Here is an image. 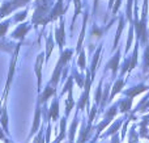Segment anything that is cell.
<instances>
[{
  "label": "cell",
  "instance_id": "1",
  "mask_svg": "<svg viewBox=\"0 0 149 143\" xmlns=\"http://www.w3.org/2000/svg\"><path fill=\"white\" fill-rule=\"evenodd\" d=\"M55 34H56V42L59 45V49L60 53L63 51V45L65 42V34H64V20L60 18V26L55 30Z\"/></svg>",
  "mask_w": 149,
  "mask_h": 143
},
{
  "label": "cell",
  "instance_id": "2",
  "mask_svg": "<svg viewBox=\"0 0 149 143\" xmlns=\"http://www.w3.org/2000/svg\"><path fill=\"white\" fill-rule=\"evenodd\" d=\"M42 64H43V54H39L36 62V74L37 79H38V92L41 91V84H42Z\"/></svg>",
  "mask_w": 149,
  "mask_h": 143
},
{
  "label": "cell",
  "instance_id": "3",
  "mask_svg": "<svg viewBox=\"0 0 149 143\" xmlns=\"http://www.w3.org/2000/svg\"><path fill=\"white\" fill-rule=\"evenodd\" d=\"M28 30H29V25H28V24L20 25V26H18V28L12 33V37H13V38H20V39H22L24 37H25V34L28 33Z\"/></svg>",
  "mask_w": 149,
  "mask_h": 143
},
{
  "label": "cell",
  "instance_id": "4",
  "mask_svg": "<svg viewBox=\"0 0 149 143\" xmlns=\"http://www.w3.org/2000/svg\"><path fill=\"white\" fill-rule=\"evenodd\" d=\"M63 13H64V11H63V1L62 0H58L56 5H55V8L52 9L51 15H50V20H55V18H58L59 16H62Z\"/></svg>",
  "mask_w": 149,
  "mask_h": 143
},
{
  "label": "cell",
  "instance_id": "5",
  "mask_svg": "<svg viewBox=\"0 0 149 143\" xmlns=\"http://www.w3.org/2000/svg\"><path fill=\"white\" fill-rule=\"evenodd\" d=\"M119 57H120V53L116 51V54L111 58V60L107 63V68H111L113 71V75H115L116 71H118V64H119Z\"/></svg>",
  "mask_w": 149,
  "mask_h": 143
},
{
  "label": "cell",
  "instance_id": "6",
  "mask_svg": "<svg viewBox=\"0 0 149 143\" xmlns=\"http://www.w3.org/2000/svg\"><path fill=\"white\" fill-rule=\"evenodd\" d=\"M55 91H56V88H55V87H52L51 84L49 83V86L45 88L43 95L41 96V100H39V102H46L47 100H49L50 96H54V95H55Z\"/></svg>",
  "mask_w": 149,
  "mask_h": 143
},
{
  "label": "cell",
  "instance_id": "7",
  "mask_svg": "<svg viewBox=\"0 0 149 143\" xmlns=\"http://www.w3.org/2000/svg\"><path fill=\"white\" fill-rule=\"evenodd\" d=\"M50 117H51L52 121H56L58 117H59V101H58V99H55L51 104V108H50Z\"/></svg>",
  "mask_w": 149,
  "mask_h": 143
},
{
  "label": "cell",
  "instance_id": "8",
  "mask_svg": "<svg viewBox=\"0 0 149 143\" xmlns=\"http://www.w3.org/2000/svg\"><path fill=\"white\" fill-rule=\"evenodd\" d=\"M145 89H147V87L141 84V86H139V87H135V88L127 89V91H126V96H128V97H131V99H134L136 95H139V93H141V92H144Z\"/></svg>",
  "mask_w": 149,
  "mask_h": 143
},
{
  "label": "cell",
  "instance_id": "9",
  "mask_svg": "<svg viewBox=\"0 0 149 143\" xmlns=\"http://www.w3.org/2000/svg\"><path fill=\"white\" fill-rule=\"evenodd\" d=\"M123 84H124L123 79H119L118 81H115V84H114V87H113V91H111V95H110V97H109V100H113L114 97H115V95L119 93V92L122 91V88H123Z\"/></svg>",
  "mask_w": 149,
  "mask_h": 143
},
{
  "label": "cell",
  "instance_id": "10",
  "mask_svg": "<svg viewBox=\"0 0 149 143\" xmlns=\"http://www.w3.org/2000/svg\"><path fill=\"white\" fill-rule=\"evenodd\" d=\"M39 121H41V110H39V107H37L36 117H34V123H33V128H31L30 135H29V137H31L37 131V129H38V126H39Z\"/></svg>",
  "mask_w": 149,
  "mask_h": 143
},
{
  "label": "cell",
  "instance_id": "11",
  "mask_svg": "<svg viewBox=\"0 0 149 143\" xmlns=\"http://www.w3.org/2000/svg\"><path fill=\"white\" fill-rule=\"evenodd\" d=\"M120 125H122V120H118V121H116V122H114V125L111 126L110 129H109V131H107V133H105L102 137H103V138H105V137H109V135H111V134H115L116 131L119 130V128H120Z\"/></svg>",
  "mask_w": 149,
  "mask_h": 143
},
{
  "label": "cell",
  "instance_id": "12",
  "mask_svg": "<svg viewBox=\"0 0 149 143\" xmlns=\"http://www.w3.org/2000/svg\"><path fill=\"white\" fill-rule=\"evenodd\" d=\"M86 20H88V16L85 15L84 16V26L81 29V33H80V38H79V42H77V53L81 50V45H82V39H84V34H85V28H86Z\"/></svg>",
  "mask_w": 149,
  "mask_h": 143
},
{
  "label": "cell",
  "instance_id": "13",
  "mask_svg": "<svg viewBox=\"0 0 149 143\" xmlns=\"http://www.w3.org/2000/svg\"><path fill=\"white\" fill-rule=\"evenodd\" d=\"M101 49H102V47H101V46L98 47V49H97V53H95L94 58H93V63H92V71H90V75H92V76H94V71H95V68H97V63H98V60H100Z\"/></svg>",
  "mask_w": 149,
  "mask_h": 143
},
{
  "label": "cell",
  "instance_id": "14",
  "mask_svg": "<svg viewBox=\"0 0 149 143\" xmlns=\"http://www.w3.org/2000/svg\"><path fill=\"white\" fill-rule=\"evenodd\" d=\"M131 105H132V99L130 97V99H126V100H123V101H120L119 109H120V112H128V110L131 109Z\"/></svg>",
  "mask_w": 149,
  "mask_h": 143
},
{
  "label": "cell",
  "instance_id": "15",
  "mask_svg": "<svg viewBox=\"0 0 149 143\" xmlns=\"http://www.w3.org/2000/svg\"><path fill=\"white\" fill-rule=\"evenodd\" d=\"M123 17L120 18V21H119V26H118V32H116V36H115V39H114V49H116V45H118L119 42V38H120V34H122V30H123Z\"/></svg>",
  "mask_w": 149,
  "mask_h": 143
},
{
  "label": "cell",
  "instance_id": "16",
  "mask_svg": "<svg viewBox=\"0 0 149 143\" xmlns=\"http://www.w3.org/2000/svg\"><path fill=\"white\" fill-rule=\"evenodd\" d=\"M73 1H74V7H76V11H74L73 20H72V29H73V25H74V21H76L77 16H79L80 11H81V1H80V0H73Z\"/></svg>",
  "mask_w": 149,
  "mask_h": 143
},
{
  "label": "cell",
  "instance_id": "17",
  "mask_svg": "<svg viewBox=\"0 0 149 143\" xmlns=\"http://www.w3.org/2000/svg\"><path fill=\"white\" fill-rule=\"evenodd\" d=\"M46 46H47V50H46V60H49L50 55H51V51H52V47H54V42H52L51 37H49V38H47Z\"/></svg>",
  "mask_w": 149,
  "mask_h": 143
},
{
  "label": "cell",
  "instance_id": "18",
  "mask_svg": "<svg viewBox=\"0 0 149 143\" xmlns=\"http://www.w3.org/2000/svg\"><path fill=\"white\" fill-rule=\"evenodd\" d=\"M76 128H77V121L74 120L71 125V130H70V143H73L74 141V133H76Z\"/></svg>",
  "mask_w": 149,
  "mask_h": 143
},
{
  "label": "cell",
  "instance_id": "19",
  "mask_svg": "<svg viewBox=\"0 0 149 143\" xmlns=\"http://www.w3.org/2000/svg\"><path fill=\"white\" fill-rule=\"evenodd\" d=\"M86 58H85V51H81L80 53V57H79V66L81 70H85V67H86Z\"/></svg>",
  "mask_w": 149,
  "mask_h": 143
},
{
  "label": "cell",
  "instance_id": "20",
  "mask_svg": "<svg viewBox=\"0 0 149 143\" xmlns=\"http://www.w3.org/2000/svg\"><path fill=\"white\" fill-rule=\"evenodd\" d=\"M8 26H9V21H5V22L0 24V37H4L5 36Z\"/></svg>",
  "mask_w": 149,
  "mask_h": 143
},
{
  "label": "cell",
  "instance_id": "21",
  "mask_svg": "<svg viewBox=\"0 0 149 143\" xmlns=\"http://www.w3.org/2000/svg\"><path fill=\"white\" fill-rule=\"evenodd\" d=\"M144 68H145V71L149 68V47L145 49V54H144Z\"/></svg>",
  "mask_w": 149,
  "mask_h": 143
},
{
  "label": "cell",
  "instance_id": "22",
  "mask_svg": "<svg viewBox=\"0 0 149 143\" xmlns=\"http://www.w3.org/2000/svg\"><path fill=\"white\" fill-rule=\"evenodd\" d=\"M132 37H134V28L130 29V37H128V41H127V45H126V51H128L130 47H131V43H132Z\"/></svg>",
  "mask_w": 149,
  "mask_h": 143
},
{
  "label": "cell",
  "instance_id": "23",
  "mask_svg": "<svg viewBox=\"0 0 149 143\" xmlns=\"http://www.w3.org/2000/svg\"><path fill=\"white\" fill-rule=\"evenodd\" d=\"M26 15H28V11L25 9L22 13H20V15L16 16V21H22V20H25V18H26Z\"/></svg>",
  "mask_w": 149,
  "mask_h": 143
},
{
  "label": "cell",
  "instance_id": "24",
  "mask_svg": "<svg viewBox=\"0 0 149 143\" xmlns=\"http://www.w3.org/2000/svg\"><path fill=\"white\" fill-rule=\"evenodd\" d=\"M120 3H122V0H116V1L114 3V5H113V13H116V11H118L119 7H120Z\"/></svg>",
  "mask_w": 149,
  "mask_h": 143
},
{
  "label": "cell",
  "instance_id": "25",
  "mask_svg": "<svg viewBox=\"0 0 149 143\" xmlns=\"http://www.w3.org/2000/svg\"><path fill=\"white\" fill-rule=\"evenodd\" d=\"M111 143H119V139H118V135H116V134L113 135V142Z\"/></svg>",
  "mask_w": 149,
  "mask_h": 143
},
{
  "label": "cell",
  "instance_id": "26",
  "mask_svg": "<svg viewBox=\"0 0 149 143\" xmlns=\"http://www.w3.org/2000/svg\"><path fill=\"white\" fill-rule=\"evenodd\" d=\"M0 139H3V141H5V142H7V139H5V138H4V134H3L1 129H0Z\"/></svg>",
  "mask_w": 149,
  "mask_h": 143
},
{
  "label": "cell",
  "instance_id": "27",
  "mask_svg": "<svg viewBox=\"0 0 149 143\" xmlns=\"http://www.w3.org/2000/svg\"><path fill=\"white\" fill-rule=\"evenodd\" d=\"M0 49H4V50H9L8 47H5V45L3 43V42H0Z\"/></svg>",
  "mask_w": 149,
  "mask_h": 143
},
{
  "label": "cell",
  "instance_id": "28",
  "mask_svg": "<svg viewBox=\"0 0 149 143\" xmlns=\"http://www.w3.org/2000/svg\"><path fill=\"white\" fill-rule=\"evenodd\" d=\"M98 1H100V0H94V4H97V3H98Z\"/></svg>",
  "mask_w": 149,
  "mask_h": 143
}]
</instances>
